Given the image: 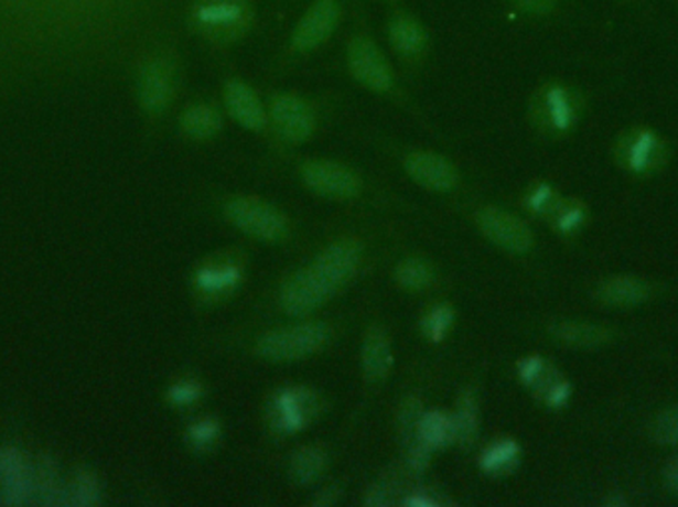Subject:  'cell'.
I'll use <instances>...</instances> for the list:
<instances>
[{
  "mask_svg": "<svg viewBox=\"0 0 678 507\" xmlns=\"http://www.w3.org/2000/svg\"><path fill=\"white\" fill-rule=\"evenodd\" d=\"M255 12L248 0H195L191 20L211 40L233 42L252 26Z\"/></svg>",
  "mask_w": 678,
  "mask_h": 507,
  "instance_id": "1",
  "label": "cell"
},
{
  "mask_svg": "<svg viewBox=\"0 0 678 507\" xmlns=\"http://www.w3.org/2000/svg\"><path fill=\"white\" fill-rule=\"evenodd\" d=\"M322 402L314 390L305 387H288L278 390L268 404V424L280 436H290L308 424L314 422L320 414Z\"/></svg>",
  "mask_w": 678,
  "mask_h": 507,
  "instance_id": "2",
  "label": "cell"
},
{
  "mask_svg": "<svg viewBox=\"0 0 678 507\" xmlns=\"http://www.w3.org/2000/svg\"><path fill=\"white\" fill-rule=\"evenodd\" d=\"M330 339L324 323H305L268 333L258 343V353L272 362H292L322 349Z\"/></svg>",
  "mask_w": 678,
  "mask_h": 507,
  "instance_id": "3",
  "label": "cell"
},
{
  "mask_svg": "<svg viewBox=\"0 0 678 507\" xmlns=\"http://www.w3.org/2000/svg\"><path fill=\"white\" fill-rule=\"evenodd\" d=\"M245 278V260L236 252L211 256L195 272V292L205 302H220L235 292Z\"/></svg>",
  "mask_w": 678,
  "mask_h": 507,
  "instance_id": "4",
  "label": "cell"
},
{
  "mask_svg": "<svg viewBox=\"0 0 678 507\" xmlns=\"http://www.w3.org/2000/svg\"><path fill=\"white\" fill-rule=\"evenodd\" d=\"M226 216L246 235L266 242H278L288 233L284 216L258 198H236L226 205Z\"/></svg>",
  "mask_w": 678,
  "mask_h": 507,
  "instance_id": "5",
  "label": "cell"
},
{
  "mask_svg": "<svg viewBox=\"0 0 678 507\" xmlns=\"http://www.w3.org/2000/svg\"><path fill=\"white\" fill-rule=\"evenodd\" d=\"M175 94V68L171 60L155 56L148 60L138 78V98L141 108L151 116H159L169 108Z\"/></svg>",
  "mask_w": 678,
  "mask_h": 507,
  "instance_id": "6",
  "label": "cell"
},
{
  "mask_svg": "<svg viewBox=\"0 0 678 507\" xmlns=\"http://www.w3.org/2000/svg\"><path fill=\"white\" fill-rule=\"evenodd\" d=\"M347 64L354 78L364 84L365 88L387 91L394 86V74L387 60L369 39L359 36L349 44Z\"/></svg>",
  "mask_w": 678,
  "mask_h": 507,
  "instance_id": "7",
  "label": "cell"
},
{
  "mask_svg": "<svg viewBox=\"0 0 678 507\" xmlns=\"http://www.w3.org/2000/svg\"><path fill=\"white\" fill-rule=\"evenodd\" d=\"M534 114L541 127L561 133L568 131L580 116V99L566 86L551 84L541 89L536 98Z\"/></svg>",
  "mask_w": 678,
  "mask_h": 507,
  "instance_id": "8",
  "label": "cell"
},
{
  "mask_svg": "<svg viewBox=\"0 0 678 507\" xmlns=\"http://www.w3.org/2000/svg\"><path fill=\"white\" fill-rule=\"evenodd\" d=\"M332 293L334 290L310 266L286 282L280 300L290 315H305L318 310Z\"/></svg>",
  "mask_w": 678,
  "mask_h": 507,
  "instance_id": "9",
  "label": "cell"
},
{
  "mask_svg": "<svg viewBox=\"0 0 678 507\" xmlns=\"http://www.w3.org/2000/svg\"><path fill=\"white\" fill-rule=\"evenodd\" d=\"M340 22V4L337 0H315L308 9L302 20L298 22L292 36V46L298 52H310L334 34Z\"/></svg>",
  "mask_w": 678,
  "mask_h": 507,
  "instance_id": "10",
  "label": "cell"
},
{
  "mask_svg": "<svg viewBox=\"0 0 678 507\" xmlns=\"http://www.w3.org/2000/svg\"><path fill=\"white\" fill-rule=\"evenodd\" d=\"M478 226L482 233L491 238L494 245L502 246L512 252H526L534 242L530 228L518 220L516 216L504 211L486 208L478 215Z\"/></svg>",
  "mask_w": 678,
  "mask_h": 507,
  "instance_id": "11",
  "label": "cell"
},
{
  "mask_svg": "<svg viewBox=\"0 0 678 507\" xmlns=\"http://www.w3.org/2000/svg\"><path fill=\"white\" fill-rule=\"evenodd\" d=\"M302 175H304L305 185L314 188L320 195L347 198V196L357 195L362 188L357 175L337 163H327V161L308 163L302 169Z\"/></svg>",
  "mask_w": 678,
  "mask_h": 507,
  "instance_id": "12",
  "label": "cell"
},
{
  "mask_svg": "<svg viewBox=\"0 0 678 507\" xmlns=\"http://www.w3.org/2000/svg\"><path fill=\"white\" fill-rule=\"evenodd\" d=\"M362 260V246L355 240H340L335 245L325 248L324 252L318 256L314 268L315 272L324 278L325 283L337 290L354 276L357 266Z\"/></svg>",
  "mask_w": 678,
  "mask_h": 507,
  "instance_id": "13",
  "label": "cell"
},
{
  "mask_svg": "<svg viewBox=\"0 0 678 507\" xmlns=\"http://www.w3.org/2000/svg\"><path fill=\"white\" fill-rule=\"evenodd\" d=\"M620 157L621 163L633 173H649L660 165L665 145L650 129H633L621 139Z\"/></svg>",
  "mask_w": 678,
  "mask_h": 507,
  "instance_id": "14",
  "label": "cell"
},
{
  "mask_svg": "<svg viewBox=\"0 0 678 507\" xmlns=\"http://www.w3.org/2000/svg\"><path fill=\"white\" fill-rule=\"evenodd\" d=\"M278 131L290 141H304L314 133L315 116L304 99L282 94L270 108Z\"/></svg>",
  "mask_w": 678,
  "mask_h": 507,
  "instance_id": "15",
  "label": "cell"
},
{
  "mask_svg": "<svg viewBox=\"0 0 678 507\" xmlns=\"http://www.w3.org/2000/svg\"><path fill=\"white\" fill-rule=\"evenodd\" d=\"M405 166H407V173L413 176L417 183L434 188V191L452 188L459 179L454 166L443 157L433 155V153H415L407 159Z\"/></svg>",
  "mask_w": 678,
  "mask_h": 507,
  "instance_id": "16",
  "label": "cell"
},
{
  "mask_svg": "<svg viewBox=\"0 0 678 507\" xmlns=\"http://www.w3.org/2000/svg\"><path fill=\"white\" fill-rule=\"evenodd\" d=\"M226 108L230 116L252 131H260L266 123L265 109L255 96V91L243 82H228L225 88Z\"/></svg>",
  "mask_w": 678,
  "mask_h": 507,
  "instance_id": "17",
  "label": "cell"
},
{
  "mask_svg": "<svg viewBox=\"0 0 678 507\" xmlns=\"http://www.w3.org/2000/svg\"><path fill=\"white\" fill-rule=\"evenodd\" d=\"M32 486L34 498L44 506H68V488L60 484L58 468L54 460L40 459L36 468L32 470Z\"/></svg>",
  "mask_w": 678,
  "mask_h": 507,
  "instance_id": "18",
  "label": "cell"
},
{
  "mask_svg": "<svg viewBox=\"0 0 678 507\" xmlns=\"http://www.w3.org/2000/svg\"><path fill=\"white\" fill-rule=\"evenodd\" d=\"M389 39L394 48L403 56H417L427 46V32L421 22L409 14H397L389 22Z\"/></svg>",
  "mask_w": 678,
  "mask_h": 507,
  "instance_id": "19",
  "label": "cell"
},
{
  "mask_svg": "<svg viewBox=\"0 0 678 507\" xmlns=\"http://www.w3.org/2000/svg\"><path fill=\"white\" fill-rule=\"evenodd\" d=\"M649 283L643 282L639 278H613L605 283H601L600 298L607 305H620L629 308L637 305L649 298Z\"/></svg>",
  "mask_w": 678,
  "mask_h": 507,
  "instance_id": "20",
  "label": "cell"
},
{
  "mask_svg": "<svg viewBox=\"0 0 678 507\" xmlns=\"http://www.w3.org/2000/svg\"><path fill=\"white\" fill-rule=\"evenodd\" d=\"M365 375L369 380H381L391 367V347L381 330H369L364 343Z\"/></svg>",
  "mask_w": 678,
  "mask_h": 507,
  "instance_id": "21",
  "label": "cell"
},
{
  "mask_svg": "<svg viewBox=\"0 0 678 507\" xmlns=\"http://www.w3.org/2000/svg\"><path fill=\"white\" fill-rule=\"evenodd\" d=\"M520 460V449L514 440H496L482 452L481 468L492 476H504L516 468Z\"/></svg>",
  "mask_w": 678,
  "mask_h": 507,
  "instance_id": "22",
  "label": "cell"
},
{
  "mask_svg": "<svg viewBox=\"0 0 678 507\" xmlns=\"http://www.w3.org/2000/svg\"><path fill=\"white\" fill-rule=\"evenodd\" d=\"M223 126L220 114L213 106H191L181 118V129L193 139H207L217 133Z\"/></svg>",
  "mask_w": 678,
  "mask_h": 507,
  "instance_id": "23",
  "label": "cell"
},
{
  "mask_svg": "<svg viewBox=\"0 0 678 507\" xmlns=\"http://www.w3.org/2000/svg\"><path fill=\"white\" fill-rule=\"evenodd\" d=\"M551 332L561 342L570 343L575 347H595L611 337V333L605 327L593 325V323H560Z\"/></svg>",
  "mask_w": 678,
  "mask_h": 507,
  "instance_id": "24",
  "label": "cell"
},
{
  "mask_svg": "<svg viewBox=\"0 0 678 507\" xmlns=\"http://www.w3.org/2000/svg\"><path fill=\"white\" fill-rule=\"evenodd\" d=\"M419 440L429 450L443 449L452 439V419L441 410L423 412L419 420Z\"/></svg>",
  "mask_w": 678,
  "mask_h": 507,
  "instance_id": "25",
  "label": "cell"
},
{
  "mask_svg": "<svg viewBox=\"0 0 678 507\" xmlns=\"http://www.w3.org/2000/svg\"><path fill=\"white\" fill-rule=\"evenodd\" d=\"M476 427H478V419H476V400L472 397L471 392L462 395V399L459 400V407H456V414L452 417V439L456 444H461L464 449H469L474 444L476 439Z\"/></svg>",
  "mask_w": 678,
  "mask_h": 507,
  "instance_id": "26",
  "label": "cell"
},
{
  "mask_svg": "<svg viewBox=\"0 0 678 507\" xmlns=\"http://www.w3.org/2000/svg\"><path fill=\"white\" fill-rule=\"evenodd\" d=\"M325 466H327L325 450L310 446V449L300 450L292 459L290 474L298 484H312L322 476Z\"/></svg>",
  "mask_w": 678,
  "mask_h": 507,
  "instance_id": "27",
  "label": "cell"
},
{
  "mask_svg": "<svg viewBox=\"0 0 678 507\" xmlns=\"http://www.w3.org/2000/svg\"><path fill=\"white\" fill-rule=\"evenodd\" d=\"M99 498H101V488L96 474H92L88 470H79L68 486V506H96L99 504Z\"/></svg>",
  "mask_w": 678,
  "mask_h": 507,
  "instance_id": "28",
  "label": "cell"
},
{
  "mask_svg": "<svg viewBox=\"0 0 678 507\" xmlns=\"http://www.w3.org/2000/svg\"><path fill=\"white\" fill-rule=\"evenodd\" d=\"M518 375H520L521 382L536 390L538 395L550 385L551 380L558 377L556 369L541 357H528V359L520 362Z\"/></svg>",
  "mask_w": 678,
  "mask_h": 507,
  "instance_id": "29",
  "label": "cell"
},
{
  "mask_svg": "<svg viewBox=\"0 0 678 507\" xmlns=\"http://www.w3.org/2000/svg\"><path fill=\"white\" fill-rule=\"evenodd\" d=\"M397 280L407 290H423L433 280V272L423 260H407L397 268Z\"/></svg>",
  "mask_w": 678,
  "mask_h": 507,
  "instance_id": "30",
  "label": "cell"
},
{
  "mask_svg": "<svg viewBox=\"0 0 678 507\" xmlns=\"http://www.w3.org/2000/svg\"><path fill=\"white\" fill-rule=\"evenodd\" d=\"M32 470L26 464L22 452L14 446H0V482L9 479L26 478Z\"/></svg>",
  "mask_w": 678,
  "mask_h": 507,
  "instance_id": "31",
  "label": "cell"
},
{
  "mask_svg": "<svg viewBox=\"0 0 678 507\" xmlns=\"http://www.w3.org/2000/svg\"><path fill=\"white\" fill-rule=\"evenodd\" d=\"M218 436H220V429H218L217 420L205 419L198 420L197 424L189 429L187 440L191 449L207 452L217 446Z\"/></svg>",
  "mask_w": 678,
  "mask_h": 507,
  "instance_id": "32",
  "label": "cell"
},
{
  "mask_svg": "<svg viewBox=\"0 0 678 507\" xmlns=\"http://www.w3.org/2000/svg\"><path fill=\"white\" fill-rule=\"evenodd\" d=\"M551 218H553V225L556 228L563 233V235H571V233H575L578 228L583 226L585 223V208L583 205H578V203H570V205H560L556 206V211L551 213Z\"/></svg>",
  "mask_w": 678,
  "mask_h": 507,
  "instance_id": "33",
  "label": "cell"
},
{
  "mask_svg": "<svg viewBox=\"0 0 678 507\" xmlns=\"http://www.w3.org/2000/svg\"><path fill=\"white\" fill-rule=\"evenodd\" d=\"M452 325V310L449 305H437L431 312L427 313L421 322V330L424 335L433 342L443 339L449 327Z\"/></svg>",
  "mask_w": 678,
  "mask_h": 507,
  "instance_id": "34",
  "label": "cell"
},
{
  "mask_svg": "<svg viewBox=\"0 0 678 507\" xmlns=\"http://www.w3.org/2000/svg\"><path fill=\"white\" fill-rule=\"evenodd\" d=\"M526 205L536 215H551L556 211V206L560 205V198L550 185L540 183V185L534 186L526 196Z\"/></svg>",
  "mask_w": 678,
  "mask_h": 507,
  "instance_id": "35",
  "label": "cell"
},
{
  "mask_svg": "<svg viewBox=\"0 0 678 507\" xmlns=\"http://www.w3.org/2000/svg\"><path fill=\"white\" fill-rule=\"evenodd\" d=\"M653 436L663 442L677 446L678 444V407L660 412L657 420L653 422Z\"/></svg>",
  "mask_w": 678,
  "mask_h": 507,
  "instance_id": "36",
  "label": "cell"
},
{
  "mask_svg": "<svg viewBox=\"0 0 678 507\" xmlns=\"http://www.w3.org/2000/svg\"><path fill=\"white\" fill-rule=\"evenodd\" d=\"M201 397V385L197 380H179L171 389H169V402H173L175 407H187L197 402Z\"/></svg>",
  "mask_w": 678,
  "mask_h": 507,
  "instance_id": "37",
  "label": "cell"
},
{
  "mask_svg": "<svg viewBox=\"0 0 678 507\" xmlns=\"http://www.w3.org/2000/svg\"><path fill=\"white\" fill-rule=\"evenodd\" d=\"M571 387L570 382L561 379L560 375L551 380L546 389L541 390L540 397L546 400V404L551 409H560L568 400H570Z\"/></svg>",
  "mask_w": 678,
  "mask_h": 507,
  "instance_id": "38",
  "label": "cell"
},
{
  "mask_svg": "<svg viewBox=\"0 0 678 507\" xmlns=\"http://www.w3.org/2000/svg\"><path fill=\"white\" fill-rule=\"evenodd\" d=\"M512 2L528 14L546 17V14H550L551 10L556 9L558 0H512Z\"/></svg>",
  "mask_w": 678,
  "mask_h": 507,
  "instance_id": "39",
  "label": "cell"
},
{
  "mask_svg": "<svg viewBox=\"0 0 678 507\" xmlns=\"http://www.w3.org/2000/svg\"><path fill=\"white\" fill-rule=\"evenodd\" d=\"M665 482L675 494H678V459L672 460L665 470Z\"/></svg>",
  "mask_w": 678,
  "mask_h": 507,
  "instance_id": "40",
  "label": "cell"
},
{
  "mask_svg": "<svg viewBox=\"0 0 678 507\" xmlns=\"http://www.w3.org/2000/svg\"><path fill=\"white\" fill-rule=\"evenodd\" d=\"M407 504L409 506H437L439 501L433 496H419V494H415L413 498L407 499Z\"/></svg>",
  "mask_w": 678,
  "mask_h": 507,
  "instance_id": "41",
  "label": "cell"
}]
</instances>
